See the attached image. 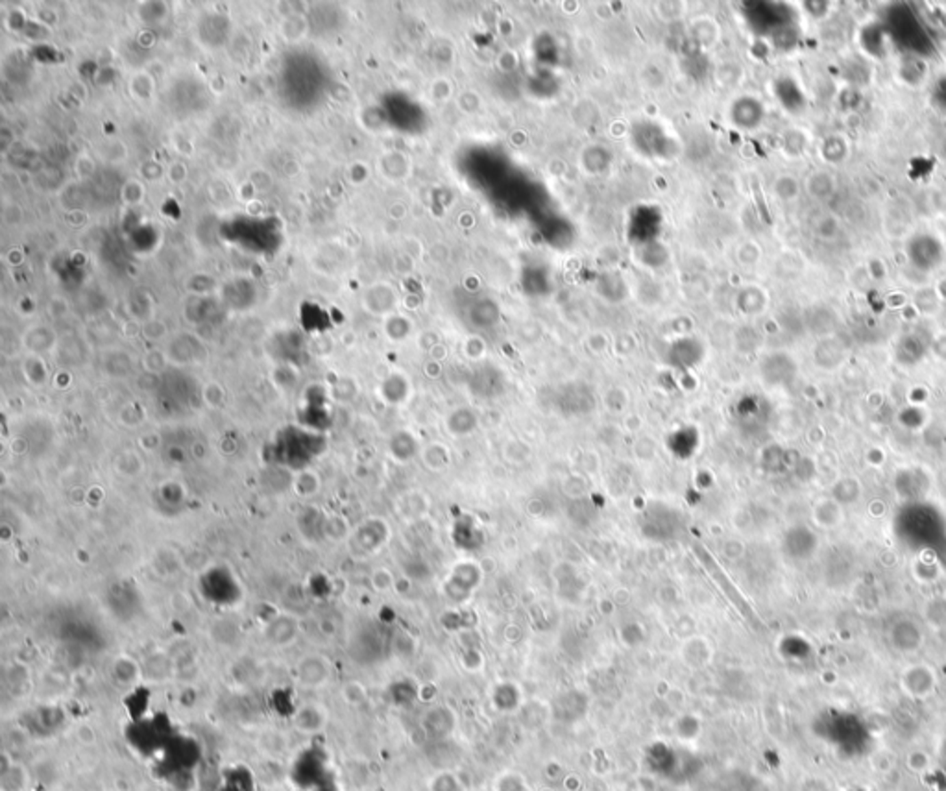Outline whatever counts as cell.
<instances>
[{
    "label": "cell",
    "mask_w": 946,
    "mask_h": 791,
    "mask_svg": "<svg viewBox=\"0 0 946 791\" xmlns=\"http://www.w3.org/2000/svg\"><path fill=\"white\" fill-rule=\"evenodd\" d=\"M319 479H317V473L314 471H302L300 476H296V481H295V490L304 495V497H309L312 494H317L319 490Z\"/></svg>",
    "instance_id": "3957f363"
},
{
    "label": "cell",
    "mask_w": 946,
    "mask_h": 791,
    "mask_svg": "<svg viewBox=\"0 0 946 791\" xmlns=\"http://www.w3.org/2000/svg\"><path fill=\"white\" fill-rule=\"evenodd\" d=\"M298 676L305 686H322L329 676L327 662L322 657H307L298 666Z\"/></svg>",
    "instance_id": "6da1fadb"
},
{
    "label": "cell",
    "mask_w": 946,
    "mask_h": 791,
    "mask_svg": "<svg viewBox=\"0 0 946 791\" xmlns=\"http://www.w3.org/2000/svg\"><path fill=\"white\" fill-rule=\"evenodd\" d=\"M298 635V621L290 616H280L274 621H270L268 627V640L274 642L276 645H287Z\"/></svg>",
    "instance_id": "7a4b0ae2"
}]
</instances>
